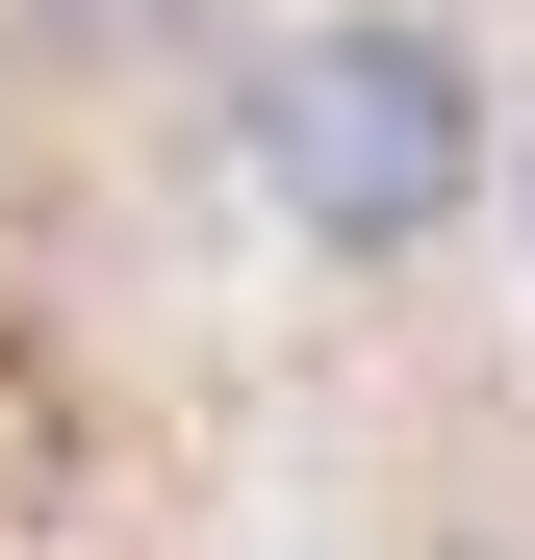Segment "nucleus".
<instances>
[{"mask_svg":"<svg viewBox=\"0 0 535 560\" xmlns=\"http://www.w3.org/2000/svg\"><path fill=\"white\" fill-rule=\"evenodd\" d=\"M255 205L306 255H433L485 205V77L460 26H408V0H332V26L255 51Z\"/></svg>","mask_w":535,"mask_h":560,"instance_id":"f257e3e1","label":"nucleus"},{"mask_svg":"<svg viewBox=\"0 0 535 560\" xmlns=\"http://www.w3.org/2000/svg\"><path fill=\"white\" fill-rule=\"evenodd\" d=\"M510 255H535V153H510Z\"/></svg>","mask_w":535,"mask_h":560,"instance_id":"7ed1b4c3","label":"nucleus"},{"mask_svg":"<svg viewBox=\"0 0 535 560\" xmlns=\"http://www.w3.org/2000/svg\"><path fill=\"white\" fill-rule=\"evenodd\" d=\"M51 26H178V0H51Z\"/></svg>","mask_w":535,"mask_h":560,"instance_id":"f03ea898","label":"nucleus"}]
</instances>
